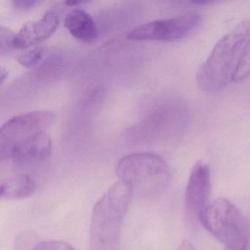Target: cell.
Wrapping results in <instances>:
<instances>
[{"label": "cell", "mask_w": 250, "mask_h": 250, "mask_svg": "<svg viewBox=\"0 0 250 250\" xmlns=\"http://www.w3.org/2000/svg\"><path fill=\"white\" fill-rule=\"evenodd\" d=\"M250 62V22L243 21L215 45L197 74L203 91L216 92L230 83L248 78Z\"/></svg>", "instance_id": "obj_1"}, {"label": "cell", "mask_w": 250, "mask_h": 250, "mask_svg": "<svg viewBox=\"0 0 250 250\" xmlns=\"http://www.w3.org/2000/svg\"><path fill=\"white\" fill-rule=\"evenodd\" d=\"M133 193L129 184L119 181L111 186L96 203L90 222L91 250H118Z\"/></svg>", "instance_id": "obj_2"}, {"label": "cell", "mask_w": 250, "mask_h": 250, "mask_svg": "<svg viewBox=\"0 0 250 250\" xmlns=\"http://www.w3.org/2000/svg\"><path fill=\"white\" fill-rule=\"evenodd\" d=\"M116 173L120 181L129 184L133 191L146 197L160 194L167 187L170 178L166 162L158 155L150 153L124 156L118 162Z\"/></svg>", "instance_id": "obj_3"}, {"label": "cell", "mask_w": 250, "mask_h": 250, "mask_svg": "<svg viewBox=\"0 0 250 250\" xmlns=\"http://www.w3.org/2000/svg\"><path fill=\"white\" fill-rule=\"evenodd\" d=\"M200 222L208 231L229 250H246L247 224L238 209L225 198H217L208 205Z\"/></svg>", "instance_id": "obj_4"}, {"label": "cell", "mask_w": 250, "mask_h": 250, "mask_svg": "<svg viewBox=\"0 0 250 250\" xmlns=\"http://www.w3.org/2000/svg\"><path fill=\"white\" fill-rule=\"evenodd\" d=\"M200 22L201 17L198 14L188 13L174 18L145 23L128 32L127 38L134 41L180 40L194 31Z\"/></svg>", "instance_id": "obj_5"}, {"label": "cell", "mask_w": 250, "mask_h": 250, "mask_svg": "<svg viewBox=\"0 0 250 250\" xmlns=\"http://www.w3.org/2000/svg\"><path fill=\"white\" fill-rule=\"evenodd\" d=\"M59 21V17L55 11H48L40 20L26 23L19 33L1 27V52H3L4 49H27L37 44L48 39L56 30Z\"/></svg>", "instance_id": "obj_6"}, {"label": "cell", "mask_w": 250, "mask_h": 250, "mask_svg": "<svg viewBox=\"0 0 250 250\" xmlns=\"http://www.w3.org/2000/svg\"><path fill=\"white\" fill-rule=\"evenodd\" d=\"M55 120L49 111H34L14 117L0 129V149L27 138L40 131H46Z\"/></svg>", "instance_id": "obj_7"}, {"label": "cell", "mask_w": 250, "mask_h": 250, "mask_svg": "<svg viewBox=\"0 0 250 250\" xmlns=\"http://www.w3.org/2000/svg\"><path fill=\"white\" fill-rule=\"evenodd\" d=\"M210 173L208 165L197 162L193 167L185 193V210L191 222H200V216L208 206Z\"/></svg>", "instance_id": "obj_8"}, {"label": "cell", "mask_w": 250, "mask_h": 250, "mask_svg": "<svg viewBox=\"0 0 250 250\" xmlns=\"http://www.w3.org/2000/svg\"><path fill=\"white\" fill-rule=\"evenodd\" d=\"M51 151L52 140L46 131H43L0 149V159L15 164L42 162L50 156Z\"/></svg>", "instance_id": "obj_9"}, {"label": "cell", "mask_w": 250, "mask_h": 250, "mask_svg": "<svg viewBox=\"0 0 250 250\" xmlns=\"http://www.w3.org/2000/svg\"><path fill=\"white\" fill-rule=\"evenodd\" d=\"M64 25L71 35L81 42H91L98 37V29L93 17L80 8L70 11L64 20Z\"/></svg>", "instance_id": "obj_10"}, {"label": "cell", "mask_w": 250, "mask_h": 250, "mask_svg": "<svg viewBox=\"0 0 250 250\" xmlns=\"http://www.w3.org/2000/svg\"><path fill=\"white\" fill-rule=\"evenodd\" d=\"M36 188V181L28 174H14L0 182V196L6 200H20L31 196Z\"/></svg>", "instance_id": "obj_11"}, {"label": "cell", "mask_w": 250, "mask_h": 250, "mask_svg": "<svg viewBox=\"0 0 250 250\" xmlns=\"http://www.w3.org/2000/svg\"><path fill=\"white\" fill-rule=\"evenodd\" d=\"M45 49L42 46H35L30 50L26 51L18 57L19 61L25 67H32L36 65L43 58Z\"/></svg>", "instance_id": "obj_12"}, {"label": "cell", "mask_w": 250, "mask_h": 250, "mask_svg": "<svg viewBox=\"0 0 250 250\" xmlns=\"http://www.w3.org/2000/svg\"><path fill=\"white\" fill-rule=\"evenodd\" d=\"M33 250H75V249L64 241L49 240L39 242Z\"/></svg>", "instance_id": "obj_13"}, {"label": "cell", "mask_w": 250, "mask_h": 250, "mask_svg": "<svg viewBox=\"0 0 250 250\" xmlns=\"http://www.w3.org/2000/svg\"><path fill=\"white\" fill-rule=\"evenodd\" d=\"M13 3L19 9L26 10L33 8L36 5L38 2L37 1H31V0H16L13 2Z\"/></svg>", "instance_id": "obj_14"}, {"label": "cell", "mask_w": 250, "mask_h": 250, "mask_svg": "<svg viewBox=\"0 0 250 250\" xmlns=\"http://www.w3.org/2000/svg\"><path fill=\"white\" fill-rule=\"evenodd\" d=\"M177 250H196L194 246L187 240H184Z\"/></svg>", "instance_id": "obj_15"}, {"label": "cell", "mask_w": 250, "mask_h": 250, "mask_svg": "<svg viewBox=\"0 0 250 250\" xmlns=\"http://www.w3.org/2000/svg\"><path fill=\"white\" fill-rule=\"evenodd\" d=\"M7 72L5 70L2 69V68H1V71H0V78H1V83H3L4 79L6 78L7 77Z\"/></svg>", "instance_id": "obj_16"}, {"label": "cell", "mask_w": 250, "mask_h": 250, "mask_svg": "<svg viewBox=\"0 0 250 250\" xmlns=\"http://www.w3.org/2000/svg\"><path fill=\"white\" fill-rule=\"evenodd\" d=\"M82 1H68V2H65L67 5H79V4L82 3Z\"/></svg>", "instance_id": "obj_17"}, {"label": "cell", "mask_w": 250, "mask_h": 250, "mask_svg": "<svg viewBox=\"0 0 250 250\" xmlns=\"http://www.w3.org/2000/svg\"><path fill=\"white\" fill-rule=\"evenodd\" d=\"M225 250H226V249H225Z\"/></svg>", "instance_id": "obj_18"}]
</instances>
